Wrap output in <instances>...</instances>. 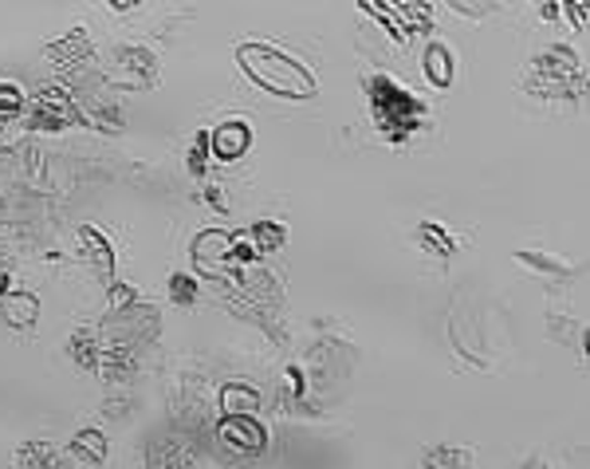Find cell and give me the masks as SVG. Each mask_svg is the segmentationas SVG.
<instances>
[{
	"mask_svg": "<svg viewBox=\"0 0 590 469\" xmlns=\"http://www.w3.org/2000/svg\"><path fill=\"white\" fill-rule=\"evenodd\" d=\"M43 55H48V63H52V67H60V72H75V67H84L87 60H95V44H91V36H87L84 24H75L63 40L48 44V48H43Z\"/></svg>",
	"mask_w": 590,
	"mask_h": 469,
	"instance_id": "cell-10",
	"label": "cell"
},
{
	"mask_svg": "<svg viewBox=\"0 0 590 469\" xmlns=\"http://www.w3.org/2000/svg\"><path fill=\"white\" fill-rule=\"evenodd\" d=\"M146 469H197V449L181 434H154L142 449Z\"/></svg>",
	"mask_w": 590,
	"mask_h": 469,
	"instance_id": "cell-8",
	"label": "cell"
},
{
	"mask_svg": "<svg viewBox=\"0 0 590 469\" xmlns=\"http://www.w3.org/2000/svg\"><path fill=\"white\" fill-rule=\"evenodd\" d=\"M390 12L398 16V24L405 28V36L434 28V9H429V4H417V0H398V4H390Z\"/></svg>",
	"mask_w": 590,
	"mask_h": 469,
	"instance_id": "cell-20",
	"label": "cell"
},
{
	"mask_svg": "<svg viewBox=\"0 0 590 469\" xmlns=\"http://www.w3.org/2000/svg\"><path fill=\"white\" fill-rule=\"evenodd\" d=\"M528 91L539 99H579L587 91V67L579 52H570L563 44L543 48L528 72Z\"/></svg>",
	"mask_w": 590,
	"mask_h": 469,
	"instance_id": "cell-3",
	"label": "cell"
},
{
	"mask_svg": "<svg viewBox=\"0 0 590 469\" xmlns=\"http://www.w3.org/2000/svg\"><path fill=\"white\" fill-rule=\"evenodd\" d=\"M425 75H429V84L441 87V91L453 84V52H449L445 44H429V48H425Z\"/></svg>",
	"mask_w": 590,
	"mask_h": 469,
	"instance_id": "cell-21",
	"label": "cell"
},
{
	"mask_svg": "<svg viewBox=\"0 0 590 469\" xmlns=\"http://www.w3.org/2000/svg\"><path fill=\"white\" fill-rule=\"evenodd\" d=\"M16 469H60V449L52 442H24L16 449Z\"/></svg>",
	"mask_w": 590,
	"mask_h": 469,
	"instance_id": "cell-22",
	"label": "cell"
},
{
	"mask_svg": "<svg viewBox=\"0 0 590 469\" xmlns=\"http://www.w3.org/2000/svg\"><path fill=\"white\" fill-rule=\"evenodd\" d=\"M366 99H371V115L378 135L386 143H393V147H402L405 138L417 135L425 126V119H429V107L410 87L390 79V75H371L366 79Z\"/></svg>",
	"mask_w": 590,
	"mask_h": 469,
	"instance_id": "cell-2",
	"label": "cell"
},
{
	"mask_svg": "<svg viewBox=\"0 0 590 469\" xmlns=\"http://www.w3.org/2000/svg\"><path fill=\"white\" fill-rule=\"evenodd\" d=\"M106 418H126L130 415V403L126 398H106V410H103Z\"/></svg>",
	"mask_w": 590,
	"mask_h": 469,
	"instance_id": "cell-32",
	"label": "cell"
},
{
	"mask_svg": "<svg viewBox=\"0 0 590 469\" xmlns=\"http://www.w3.org/2000/svg\"><path fill=\"white\" fill-rule=\"evenodd\" d=\"M67 355H72V363L79 367V371H95V363H99V335L79 328V332L72 335V344H67Z\"/></svg>",
	"mask_w": 590,
	"mask_h": 469,
	"instance_id": "cell-25",
	"label": "cell"
},
{
	"mask_svg": "<svg viewBox=\"0 0 590 469\" xmlns=\"http://www.w3.org/2000/svg\"><path fill=\"white\" fill-rule=\"evenodd\" d=\"M519 469H551V466H548V461H543V458H528V461H524V466H519Z\"/></svg>",
	"mask_w": 590,
	"mask_h": 469,
	"instance_id": "cell-35",
	"label": "cell"
},
{
	"mask_svg": "<svg viewBox=\"0 0 590 469\" xmlns=\"http://www.w3.org/2000/svg\"><path fill=\"white\" fill-rule=\"evenodd\" d=\"M28 107V95L16 84H0V119H21Z\"/></svg>",
	"mask_w": 590,
	"mask_h": 469,
	"instance_id": "cell-27",
	"label": "cell"
},
{
	"mask_svg": "<svg viewBox=\"0 0 590 469\" xmlns=\"http://www.w3.org/2000/svg\"><path fill=\"white\" fill-rule=\"evenodd\" d=\"M205 201L213 209H221V213H225L228 209V198H225V189H217V186H205Z\"/></svg>",
	"mask_w": 590,
	"mask_h": 469,
	"instance_id": "cell-33",
	"label": "cell"
},
{
	"mask_svg": "<svg viewBox=\"0 0 590 469\" xmlns=\"http://www.w3.org/2000/svg\"><path fill=\"white\" fill-rule=\"evenodd\" d=\"M111 304H106V316H114V312H126V308H135L138 304V288H130V284H123V281H114L111 288Z\"/></svg>",
	"mask_w": 590,
	"mask_h": 469,
	"instance_id": "cell-30",
	"label": "cell"
},
{
	"mask_svg": "<svg viewBox=\"0 0 590 469\" xmlns=\"http://www.w3.org/2000/svg\"><path fill=\"white\" fill-rule=\"evenodd\" d=\"M512 261L524 264L528 272H536V276H543V281H567L570 276V261H563V257H555V252H543V249H516L512 252Z\"/></svg>",
	"mask_w": 590,
	"mask_h": 469,
	"instance_id": "cell-16",
	"label": "cell"
},
{
	"mask_svg": "<svg viewBox=\"0 0 590 469\" xmlns=\"http://www.w3.org/2000/svg\"><path fill=\"white\" fill-rule=\"evenodd\" d=\"M158 332H162V316H158L154 304H135V308H126V312L106 316L103 328H99V344L135 351V347L150 344Z\"/></svg>",
	"mask_w": 590,
	"mask_h": 469,
	"instance_id": "cell-4",
	"label": "cell"
},
{
	"mask_svg": "<svg viewBox=\"0 0 590 469\" xmlns=\"http://www.w3.org/2000/svg\"><path fill=\"white\" fill-rule=\"evenodd\" d=\"M170 300L181 304V308H189V304L197 300V276H189V272H174V276H170Z\"/></svg>",
	"mask_w": 590,
	"mask_h": 469,
	"instance_id": "cell-29",
	"label": "cell"
},
{
	"mask_svg": "<svg viewBox=\"0 0 590 469\" xmlns=\"http://www.w3.org/2000/svg\"><path fill=\"white\" fill-rule=\"evenodd\" d=\"M477 454L468 446H453V442H441V446H429L422 454V466L417 469H473Z\"/></svg>",
	"mask_w": 590,
	"mask_h": 469,
	"instance_id": "cell-18",
	"label": "cell"
},
{
	"mask_svg": "<svg viewBox=\"0 0 590 469\" xmlns=\"http://www.w3.org/2000/svg\"><path fill=\"white\" fill-rule=\"evenodd\" d=\"M0 320L16 328V332H28L40 320V300L36 293H0Z\"/></svg>",
	"mask_w": 590,
	"mask_h": 469,
	"instance_id": "cell-13",
	"label": "cell"
},
{
	"mask_svg": "<svg viewBox=\"0 0 590 469\" xmlns=\"http://www.w3.org/2000/svg\"><path fill=\"white\" fill-rule=\"evenodd\" d=\"M213 439L225 449L228 458H260L268 449V430L260 427L256 415H221L217 427H213Z\"/></svg>",
	"mask_w": 590,
	"mask_h": 469,
	"instance_id": "cell-7",
	"label": "cell"
},
{
	"mask_svg": "<svg viewBox=\"0 0 590 469\" xmlns=\"http://www.w3.org/2000/svg\"><path fill=\"white\" fill-rule=\"evenodd\" d=\"M111 9H114V12H135V9H138V4H135V0H114Z\"/></svg>",
	"mask_w": 590,
	"mask_h": 469,
	"instance_id": "cell-34",
	"label": "cell"
},
{
	"mask_svg": "<svg viewBox=\"0 0 590 469\" xmlns=\"http://www.w3.org/2000/svg\"><path fill=\"white\" fill-rule=\"evenodd\" d=\"M79 249H84V257L91 261L95 276L111 288V284H114V249H111V240L95 230V225H84V230H79Z\"/></svg>",
	"mask_w": 590,
	"mask_h": 469,
	"instance_id": "cell-12",
	"label": "cell"
},
{
	"mask_svg": "<svg viewBox=\"0 0 590 469\" xmlns=\"http://www.w3.org/2000/svg\"><path fill=\"white\" fill-rule=\"evenodd\" d=\"M9 150H12V138L4 135V126H0V155H9Z\"/></svg>",
	"mask_w": 590,
	"mask_h": 469,
	"instance_id": "cell-36",
	"label": "cell"
},
{
	"mask_svg": "<svg viewBox=\"0 0 590 469\" xmlns=\"http://www.w3.org/2000/svg\"><path fill=\"white\" fill-rule=\"evenodd\" d=\"M237 63L252 84L264 87L268 95H280V99H311L319 91L315 75L300 60H291L288 52L272 48V44H240Z\"/></svg>",
	"mask_w": 590,
	"mask_h": 469,
	"instance_id": "cell-1",
	"label": "cell"
},
{
	"mask_svg": "<svg viewBox=\"0 0 590 469\" xmlns=\"http://www.w3.org/2000/svg\"><path fill=\"white\" fill-rule=\"evenodd\" d=\"M135 371H138L135 351L99 344V363H95V375L106 379V383H130V379H135Z\"/></svg>",
	"mask_w": 590,
	"mask_h": 469,
	"instance_id": "cell-14",
	"label": "cell"
},
{
	"mask_svg": "<svg viewBox=\"0 0 590 469\" xmlns=\"http://www.w3.org/2000/svg\"><path fill=\"white\" fill-rule=\"evenodd\" d=\"M217 410L221 415H256L260 391L249 383H225L217 391Z\"/></svg>",
	"mask_w": 590,
	"mask_h": 469,
	"instance_id": "cell-17",
	"label": "cell"
},
{
	"mask_svg": "<svg viewBox=\"0 0 590 469\" xmlns=\"http://www.w3.org/2000/svg\"><path fill=\"white\" fill-rule=\"evenodd\" d=\"M548 328H551V340H555V344L582 351V340H587V323H582L579 316H567V320H563L560 312H551L548 316Z\"/></svg>",
	"mask_w": 590,
	"mask_h": 469,
	"instance_id": "cell-23",
	"label": "cell"
},
{
	"mask_svg": "<svg viewBox=\"0 0 590 469\" xmlns=\"http://www.w3.org/2000/svg\"><path fill=\"white\" fill-rule=\"evenodd\" d=\"M4 264H9V249H4V245H0V269H4Z\"/></svg>",
	"mask_w": 590,
	"mask_h": 469,
	"instance_id": "cell-37",
	"label": "cell"
},
{
	"mask_svg": "<svg viewBox=\"0 0 590 469\" xmlns=\"http://www.w3.org/2000/svg\"><path fill=\"white\" fill-rule=\"evenodd\" d=\"M67 449H72V454H75L79 461H91V466H103L106 454H111V446H106V434H103V430H95V427L79 430Z\"/></svg>",
	"mask_w": 590,
	"mask_h": 469,
	"instance_id": "cell-19",
	"label": "cell"
},
{
	"mask_svg": "<svg viewBox=\"0 0 590 469\" xmlns=\"http://www.w3.org/2000/svg\"><path fill=\"white\" fill-rule=\"evenodd\" d=\"M209 158H213V150H209V131H193V138H189V174L193 177H205L209 170Z\"/></svg>",
	"mask_w": 590,
	"mask_h": 469,
	"instance_id": "cell-26",
	"label": "cell"
},
{
	"mask_svg": "<svg viewBox=\"0 0 590 469\" xmlns=\"http://www.w3.org/2000/svg\"><path fill=\"white\" fill-rule=\"evenodd\" d=\"M162 75V63L150 48L142 44H123L114 48L111 60H106V84L114 87H130V91H150Z\"/></svg>",
	"mask_w": 590,
	"mask_h": 469,
	"instance_id": "cell-5",
	"label": "cell"
},
{
	"mask_svg": "<svg viewBox=\"0 0 590 469\" xmlns=\"http://www.w3.org/2000/svg\"><path fill=\"white\" fill-rule=\"evenodd\" d=\"M359 9L371 12V16H378V21H382V28L390 32V36H393V40H398V44H410V36H405V28H402V24H398V16H393V12H390V4H371V0H363Z\"/></svg>",
	"mask_w": 590,
	"mask_h": 469,
	"instance_id": "cell-28",
	"label": "cell"
},
{
	"mask_svg": "<svg viewBox=\"0 0 590 469\" xmlns=\"http://www.w3.org/2000/svg\"><path fill=\"white\" fill-rule=\"evenodd\" d=\"M449 9H453V12H461V16H488V12L497 9V4H461V0H453V4H449Z\"/></svg>",
	"mask_w": 590,
	"mask_h": 469,
	"instance_id": "cell-31",
	"label": "cell"
},
{
	"mask_svg": "<svg viewBox=\"0 0 590 469\" xmlns=\"http://www.w3.org/2000/svg\"><path fill=\"white\" fill-rule=\"evenodd\" d=\"M193 261L197 272H205L213 281H228L225 276V264H233V233H221V230H205L197 233L193 240Z\"/></svg>",
	"mask_w": 590,
	"mask_h": 469,
	"instance_id": "cell-9",
	"label": "cell"
},
{
	"mask_svg": "<svg viewBox=\"0 0 590 469\" xmlns=\"http://www.w3.org/2000/svg\"><path fill=\"white\" fill-rule=\"evenodd\" d=\"M414 237H417V245H422L425 257H434V261H449V257L461 249V237H453L441 221H422Z\"/></svg>",
	"mask_w": 590,
	"mask_h": 469,
	"instance_id": "cell-15",
	"label": "cell"
},
{
	"mask_svg": "<svg viewBox=\"0 0 590 469\" xmlns=\"http://www.w3.org/2000/svg\"><path fill=\"white\" fill-rule=\"evenodd\" d=\"M249 147H252V126L244 119H225V123H217L209 131V150H213L217 162H237V158L249 155Z\"/></svg>",
	"mask_w": 590,
	"mask_h": 469,
	"instance_id": "cell-11",
	"label": "cell"
},
{
	"mask_svg": "<svg viewBox=\"0 0 590 469\" xmlns=\"http://www.w3.org/2000/svg\"><path fill=\"white\" fill-rule=\"evenodd\" d=\"M28 131H63V126H84V111L67 87H43L32 95V107L24 111Z\"/></svg>",
	"mask_w": 590,
	"mask_h": 469,
	"instance_id": "cell-6",
	"label": "cell"
},
{
	"mask_svg": "<svg viewBox=\"0 0 590 469\" xmlns=\"http://www.w3.org/2000/svg\"><path fill=\"white\" fill-rule=\"evenodd\" d=\"M252 240V252H280L288 245V230H284L280 221H256L249 230Z\"/></svg>",
	"mask_w": 590,
	"mask_h": 469,
	"instance_id": "cell-24",
	"label": "cell"
}]
</instances>
